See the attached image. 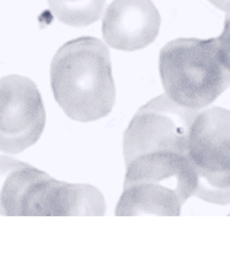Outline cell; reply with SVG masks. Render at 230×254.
Instances as JSON below:
<instances>
[{"label": "cell", "mask_w": 230, "mask_h": 254, "mask_svg": "<svg viewBox=\"0 0 230 254\" xmlns=\"http://www.w3.org/2000/svg\"><path fill=\"white\" fill-rule=\"evenodd\" d=\"M51 87L69 118L92 122L105 118L115 103V83L107 45L92 37L66 42L51 61Z\"/></svg>", "instance_id": "1"}, {"label": "cell", "mask_w": 230, "mask_h": 254, "mask_svg": "<svg viewBox=\"0 0 230 254\" xmlns=\"http://www.w3.org/2000/svg\"><path fill=\"white\" fill-rule=\"evenodd\" d=\"M125 166L124 190L115 215L178 216L182 205L195 195L197 175L187 154H144Z\"/></svg>", "instance_id": "2"}, {"label": "cell", "mask_w": 230, "mask_h": 254, "mask_svg": "<svg viewBox=\"0 0 230 254\" xmlns=\"http://www.w3.org/2000/svg\"><path fill=\"white\" fill-rule=\"evenodd\" d=\"M165 93L190 109L211 105L230 86V68L220 57L216 38H178L159 57Z\"/></svg>", "instance_id": "3"}, {"label": "cell", "mask_w": 230, "mask_h": 254, "mask_svg": "<svg viewBox=\"0 0 230 254\" xmlns=\"http://www.w3.org/2000/svg\"><path fill=\"white\" fill-rule=\"evenodd\" d=\"M0 203L6 216H101L107 211L95 186L60 182L28 163L7 177Z\"/></svg>", "instance_id": "4"}, {"label": "cell", "mask_w": 230, "mask_h": 254, "mask_svg": "<svg viewBox=\"0 0 230 254\" xmlns=\"http://www.w3.org/2000/svg\"><path fill=\"white\" fill-rule=\"evenodd\" d=\"M187 156L197 175L195 195L230 203V111L210 108L198 112L188 135Z\"/></svg>", "instance_id": "5"}, {"label": "cell", "mask_w": 230, "mask_h": 254, "mask_svg": "<svg viewBox=\"0 0 230 254\" xmlns=\"http://www.w3.org/2000/svg\"><path fill=\"white\" fill-rule=\"evenodd\" d=\"M197 109L181 106L168 95L152 99L138 109L124 134L125 164L153 153L187 154L188 135Z\"/></svg>", "instance_id": "6"}, {"label": "cell", "mask_w": 230, "mask_h": 254, "mask_svg": "<svg viewBox=\"0 0 230 254\" xmlns=\"http://www.w3.org/2000/svg\"><path fill=\"white\" fill-rule=\"evenodd\" d=\"M38 87L22 76L0 78V151L19 154L34 145L45 128Z\"/></svg>", "instance_id": "7"}, {"label": "cell", "mask_w": 230, "mask_h": 254, "mask_svg": "<svg viewBox=\"0 0 230 254\" xmlns=\"http://www.w3.org/2000/svg\"><path fill=\"white\" fill-rule=\"evenodd\" d=\"M160 29V15L150 0H114L105 10L102 35L119 51L143 50L153 42Z\"/></svg>", "instance_id": "8"}, {"label": "cell", "mask_w": 230, "mask_h": 254, "mask_svg": "<svg viewBox=\"0 0 230 254\" xmlns=\"http://www.w3.org/2000/svg\"><path fill=\"white\" fill-rule=\"evenodd\" d=\"M48 6L64 25L82 28L102 18L105 0H48Z\"/></svg>", "instance_id": "9"}, {"label": "cell", "mask_w": 230, "mask_h": 254, "mask_svg": "<svg viewBox=\"0 0 230 254\" xmlns=\"http://www.w3.org/2000/svg\"><path fill=\"white\" fill-rule=\"evenodd\" d=\"M25 164L26 163L19 161L16 158H12L9 156H0V196H1V190L4 188L7 177L10 176L13 172H16L18 169L23 167ZM0 212H1V203H0Z\"/></svg>", "instance_id": "10"}, {"label": "cell", "mask_w": 230, "mask_h": 254, "mask_svg": "<svg viewBox=\"0 0 230 254\" xmlns=\"http://www.w3.org/2000/svg\"><path fill=\"white\" fill-rule=\"evenodd\" d=\"M217 42V48L220 53V57L223 60V63L230 68V13H228L226 19H225V28L220 37L216 38Z\"/></svg>", "instance_id": "11"}, {"label": "cell", "mask_w": 230, "mask_h": 254, "mask_svg": "<svg viewBox=\"0 0 230 254\" xmlns=\"http://www.w3.org/2000/svg\"><path fill=\"white\" fill-rule=\"evenodd\" d=\"M209 1L216 7H219L220 10L230 13V0H209Z\"/></svg>", "instance_id": "12"}]
</instances>
